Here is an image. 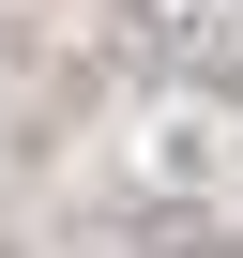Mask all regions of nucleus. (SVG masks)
Masks as SVG:
<instances>
[{
  "label": "nucleus",
  "instance_id": "f257e3e1",
  "mask_svg": "<svg viewBox=\"0 0 243 258\" xmlns=\"http://www.w3.org/2000/svg\"><path fill=\"white\" fill-rule=\"evenodd\" d=\"M167 76H183V91H213V106H243V0H213L198 31H167Z\"/></svg>",
  "mask_w": 243,
  "mask_h": 258
},
{
  "label": "nucleus",
  "instance_id": "f03ea898",
  "mask_svg": "<svg viewBox=\"0 0 243 258\" xmlns=\"http://www.w3.org/2000/svg\"><path fill=\"white\" fill-rule=\"evenodd\" d=\"M122 243H137V258H213L228 228H198L183 198H137V213H122Z\"/></svg>",
  "mask_w": 243,
  "mask_h": 258
},
{
  "label": "nucleus",
  "instance_id": "7ed1b4c3",
  "mask_svg": "<svg viewBox=\"0 0 243 258\" xmlns=\"http://www.w3.org/2000/svg\"><path fill=\"white\" fill-rule=\"evenodd\" d=\"M213 258H243V228H228V243H213Z\"/></svg>",
  "mask_w": 243,
  "mask_h": 258
}]
</instances>
